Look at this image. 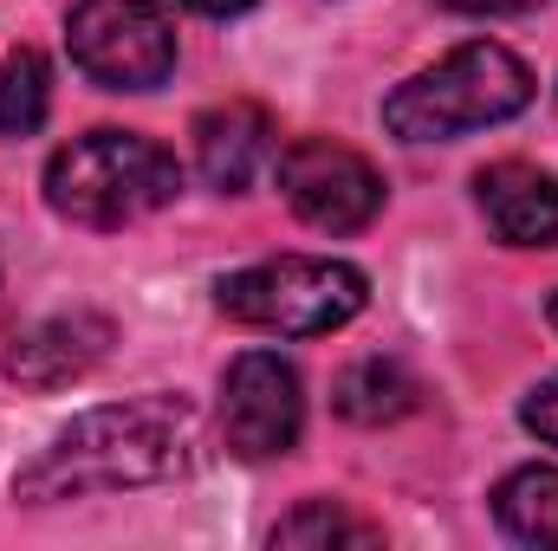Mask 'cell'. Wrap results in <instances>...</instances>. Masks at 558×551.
I'll use <instances>...</instances> for the list:
<instances>
[{"label": "cell", "instance_id": "cell-3", "mask_svg": "<svg viewBox=\"0 0 558 551\" xmlns=\"http://www.w3.org/2000/svg\"><path fill=\"white\" fill-rule=\"evenodd\" d=\"M526 105H533V72L507 46L474 39V46H454L448 59H435L428 72H416L410 85H397L384 98V124L403 143H448L468 131H487V124H507Z\"/></svg>", "mask_w": 558, "mask_h": 551}, {"label": "cell", "instance_id": "cell-17", "mask_svg": "<svg viewBox=\"0 0 558 551\" xmlns=\"http://www.w3.org/2000/svg\"><path fill=\"white\" fill-rule=\"evenodd\" d=\"M182 7H195V13H247L254 0H182Z\"/></svg>", "mask_w": 558, "mask_h": 551}, {"label": "cell", "instance_id": "cell-16", "mask_svg": "<svg viewBox=\"0 0 558 551\" xmlns=\"http://www.w3.org/2000/svg\"><path fill=\"white\" fill-rule=\"evenodd\" d=\"M441 7H454V13H526L539 0H441Z\"/></svg>", "mask_w": 558, "mask_h": 551}, {"label": "cell", "instance_id": "cell-5", "mask_svg": "<svg viewBox=\"0 0 558 551\" xmlns=\"http://www.w3.org/2000/svg\"><path fill=\"white\" fill-rule=\"evenodd\" d=\"M72 65L105 91H156L175 72V26L156 0H72Z\"/></svg>", "mask_w": 558, "mask_h": 551}, {"label": "cell", "instance_id": "cell-14", "mask_svg": "<svg viewBox=\"0 0 558 551\" xmlns=\"http://www.w3.org/2000/svg\"><path fill=\"white\" fill-rule=\"evenodd\" d=\"M377 539L384 532L371 519H357V513H344L331 500H305L299 513H286L274 526V546H377Z\"/></svg>", "mask_w": 558, "mask_h": 551}, {"label": "cell", "instance_id": "cell-8", "mask_svg": "<svg viewBox=\"0 0 558 551\" xmlns=\"http://www.w3.org/2000/svg\"><path fill=\"white\" fill-rule=\"evenodd\" d=\"M474 201L507 247H558V175L539 162H494L474 175Z\"/></svg>", "mask_w": 558, "mask_h": 551}, {"label": "cell", "instance_id": "cell-1", "mask_svg": "<svg viewBox=\"0 0 558 551\" xmlns=\"http://www.w3.org/2000/svg\"><path fill=\"white\" fill-rule=\"evenodd\" d=\"M202 448V415L182 396H131L85 409L72 428H59L20 474L13 493L26 506L52 500H92V493H124V487H156L195 467Z\"/></svg>", "mask_w": 558, "mask_h": 551}, {"label": "cell", "instance_id": "cell-6", "mask_svg": "<svg viewBox=\"0 0 558 551\" xmlns=\"http://www.w3.org/2000/svg\"><path fill=\"white\" fill-rule=\"evenodd\" d=\"M279 195H286V208L305 228H318V234H357L384 208V175L351 143L299 137L292 149H279Z\"/></svg>", "mask_w": 558, "mask_h": 551}, {"label": "cell", "instance_id": "cell-9", "mask_svg": "<svg viewBox=\"0 0 558 551\" xmlns=\"http://www.w3.org/2000/svg\"><path fill=\"white\" fill-rule=\"evenodd\" d=\"M105 351H111V318H98V311H65V318H46V325H33V331L13 338L7 377L26 383V390H59V383H72V377H85Z\"/></svg>", "mask_w": 558, "mask_h": 551}, {"label": "cell", "instance_id": "cell-11", "mask_svg": "<svg viewBox=\"0 0 558 551\" xmlns=\"http://www.w3.org/2000/svg\"><path fill=\"white\" fill-rule=\"evenodd\" d=\"M416 377L403 370V364H390V357H364V364H351L344 377H338V390H331V403L344 421H364V428H384V421H403V415L416 409Z\"/></svg>", "mask_w": 558, "mask_h": 551}, {"label": "cell", "instance_id": "cell-18", "mask_svg": "<svg viewBox=\"0 0 558 551\" xmlns=\"http://www.w3.org/2000/svg\"><path fill=\"white\" fill-rule=\"evenodd\" d=\"M546 318H553V331H558V298H553V305H546Z\"/></svg>", "mask_w": 558, "mask_h": 551}, {"label": "cell", "instance_id": "cell-2", "mask_svg": "<svg viewBox=\"0 0 558 551\" xmlns=\"http://www.w3.org/2000/svg\"><path fill=\"white\" fill-rule=\"evenodd\" d=\"M182 188V169L162 143L137 131H85L46 162V201L52 215L78 221V228H131L149 221L156 208H169Z\"/></svg>", "mask_w": 558, "mask_h": 551}, {"label": "cell", "instance_id": "cell-10", "mask_svg": "<svg viewBox=\"0 0 558 551\" xmlns=\"http://www.w3.org/2000/svg\"><path fill=\"white\" fill-rule=\"evenodd\" d=\"M267 156H274V118H267L260 105L228 98V105H215V111L195 118V169H202L208 188L241 195V188L260 175Z\"/></svg>", "mask_w": 558, "mask_h": 551}, {"label": "cell", "instance_id": "cell-13", "mask_svg": "<svg viewBox=\"0 0 558 551\" xmlns=\"http://www.w3.org/2000/svg\"><path fill=\"white\" fill-rule=\"evenodd\" d=\"M52 111V72L33 46L7 52L0 65V137H33Z\"/></svg>", "mask_w": 558, "mask_h": 551}, {"label": "cell", "instance_id": "cell-4", "mask_svg": "<svg viewBox=\"0 0 558 551\" xmlns=\"http://www.w3.org/2000/svg\"><path fill=\"white\" fill-rule=\"evenodd\" d=\"M364 298H371V279L351 260H318V254H279L215 285V305L234 325H254L274 338H325L351 325Z\"/></svg>", "mask_w": 558, "mask_h": 551}, {"label": "cell", "instance_id": "cell-7", "mask_svg": "<svg viewBox=\"0 0 558 551\" xmlns=\"http://www.w3.org/2000/svg\"><path fill=\"white\" fill-rule=\"evenodd\" d=\"M305 428V396H299V370L279 351H241L221 377V434L241 461H274L286 448H299Z\"/></svg>", "mask_w": 558, "mask_h": 551}, {"label": "cell", "instance_id": "cell-12", "mask_svg": "<svg viewBox=\"0 0 558 551\" xmlns=\"http://www.w3.org/2000/svg\"><path fill=\"white\" fill-rule=\"evenodd\" d=\"M494 513H500L507 539L558 551V467H520V474H507L500 493H494Z\"/></svg>", "mask_w": 558, "mask_h": 551}, {"label": "cell", "instance_id": "cell-15", "mask_svg": "<svg viewBox=\"0 0 558 551\" xmlns=\"http://www.w3.org/2000/svg\"><path fill=\"white\" fill-rule=\"evenodd\" d=\"M520 421H526L539 441H553V448H558V377H546V383L520 403Z\"/></svg>", "mask_w": 558, "mask_h": 551}]
</instances>
